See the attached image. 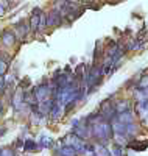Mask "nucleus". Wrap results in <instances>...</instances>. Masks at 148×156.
Segmentation results:
<instances>
[{
	"label": "nucleus",
	"mask_w": 148,
	"mask_h": 156,
	"mask_svg": "<svg viewBox=\"0 0 148 156\" xmlns=\"http://www.w3.org/2000/svg\"><path fill=\"white\" fill-rule=\"evenodd\" d=\"M90 129H92V136L98 142H107L109 139L114 137L111 122H107V120H100L97 123H93L90 126Z\"/></svg>",
	"instance_id": "nucleus-1"
},
{
	"label": "nucleus",
	"mask_w": 148,
	"mask_h": 156,
	"mask_svg": "<svg viewBox=\"0 0 148 156\" xmlns=\"http://www.w3.org/2000/svg\"><path fill=\"white\" fill-rule=\"evenodd\" d=\"M61 142H62V145L72 147L78 154H81V153L84 151V147H86V140H83L81 137H78L75 133H67V134L61 139Z\"/></svg>",
	"instance_id": "nucleus-2"
},
{
	"label": "nucleus",
	"mask_w": 148,
	"mask_h": 156,
	"mask_svg": "<svg viewBox=\"0 0 148 156\" xmlns=\"http://www.w3.org/2000/svg\"><path fill=\"white\" fill-rule=\"evenodd\" d=\"M62 22V16L58 9H51L47 14V27H59Z\"/></svg>",
	"instance_id": "nucleus-3"
},
{
	"label": "nucleus",
	"mask_w": 148,
	"mask_h": 156,
	"mask_svg": "<svg viewBox=\"0 0 148 156\" xmlns=\"http://www.w3.org/2000/svg\"><path fill=\"white\" fill-rule=\"evenodd\" d=\"M41 14H42V11L39 9V8L33 9L31 17H30V22H28L30 31H37V28H39V20H41Z\"/></svg>",
	"instance_id": "nucleus-4"
},
{
	"label": "nucleus",
	"mask_w": 148,
	"mask_h": 156,
	"mask_svg": "<svg viewBox=\"0 0 148 156\" xmlns=\"http://www.w3.org/2000/svg\"><path fill=\"white\" fill-rule=\"evenodd\" d=\"M50 119L51 120H55V122H58L61 117L64 115V106L61 105V103H58L56 100H55V103H53V108H51V111H50Z\"/></svg>",
	"instance_id": "nucleus-5"
},
{
	"label": "nucleus",
	"mask_w": 148,
	"mask_h": 156,
	"mask_svg": "<svg viewBox=\"0 0 148 156\" xmlns=\"http://www.w3.org/2000/svg\"><path fill=\"white\" fill-rule=\"evenodd\" d=\"M25 103V94H23V90H22V87H19L17 90H16V94L12 95V106H14V109H20L22 108V105Z\"/></svg>",
	"instance_id": "nucleus-6"
},
{
	"label": "nucleus",
	"mask_w": 148,
	"mask_h": 156,
	"mask_svg": "<svg viewBox=\"0 0 148 156\" xmlns=\"http://www.w3.org/2000/svg\"><path fill=\"white\" fill-rule=\"evenodd\" d=\"M115 119L120 122V123H123V125H129L134 122V114L129 111H125V112H120V114H115Z\"/></svg>",
	"instance_id": "nucleus-7"
},
{
	"label": "nucleus",
	"mask_w": 148,
	"mask_h": 156,
	"mask_svg": "<svg viewBox=\"0 0 148 156\" xmlns=\"http://www.w3.org/2000/svg\"><path fill=\"white\" fill-rule=\"evenodd\" d=\"M55 156H78V153L69 145H59L55 150Z\"/></svg>",
	"instance_id": "nucleus-8"
},
{
	"label": "nucleus",
	"mask_w": 148,
	"mask_h": 156,
	"mask_svg": "<svg viewBox=\"0 0 148 156\" xmlns=\"http://www.w3.org/2000/svg\"><path fill=\"white\" fill-rule=\"evenodd\" d=\"M93 151H95V156H111V151L103 142H97L93 145Z\"/></svg>",
	"instance_id": "nucleus-9"
},
{
	"label": "nucleus",
	"mask_w": 148,
	"mask_h": 156,
	"mask_svg": "<svg viewBox=\"0 0 148 156\" xmlns=\"http://www.w3.org/2000/svg\"><path fill=\"white\" fill-rule=\"evenodd\" d=\"M2 42H3V45H6V47H12V45H14V42H16V34L12 33V31H3V34H2Z\"/></svg>",
	"instance_id": "nucleus-10"
},
{
	"label": "nucleus",
	"mask_w": 148,
	"mask_h": 156,
	"mask_svg": "<svg viewBox=\"0 0 148 156\" xmlns=\"http://www.w3.org/2000/svg\"><path fill=\"white\" fill-rule=\"evenodd\" d=\"M16 31L20 36V39H23L26 34L30 33V25L26 22H19V23H16Z\"/></svg>",
	"instance_id": "nucleus-11"
},
{
	"label": "nucleus",
	"mask_w": 148,
	"mask_h": 156,
	"mask_svg": "<svg viewBox=\"0 0 148 156\" xmlns=\"http://www.w3.org/2000/svg\"><path fill=\"white\" fill-rule=\"evenodd\" d=\"M129 108H131L129 100H120L118 103H115V112H117V114L125 112V111H129Z\"/></svg>",
	"instance_id": "nucleus-12"
},
{
	"label": "nucleus",
	"mask_w": 148,
	"mask_h": 156,
	"mask_svg": "<svg viewBox=\"0 0 148 156\" xmlns=\"http://www.w3.org/2000/svg\"><path fill=\"white\" fill-rule=\"evenodd\" d=\"M39 148H41V147H39V144H37V142H34V140H31V139L23 142V150L25 151H37Z\"/></svg>",
	"instance_id": "nucleus-13"
},
{
	"label": "nucleus",
	"mask_w": 148,
	"mask_h": 156,
	"mask_svg": "<svg viewBox=\"0 0 148 156\" xmlns=\"http://www.w3.org/2000/svg\"><path fill=\"white\" fill-rule=\"evenodd\" d=\"M39 147H44V148L53 147V139L48 136H41V139H39Z\"/></svg>",
	"instance_id": "nucleus-14"
},
{
	"label": "nucleus",
	"mask_w": 148,
	"mask_h": 156,
	"mask_svg": "<svg viewBox=\"0 0 148 156\" xmlns=\"http://www.w3.org/2000/svg\"><path fill=\"white\" fill-rule=\"evenodd\" d=\"M109 151H111V156H123V147H122V145L114 144V145L109 148Z\"/></svg>",
	"instance_id": "nucleus-15"
},
{
	"label": "nucleus",
	"mask_w": 148,
	"mask_h": 156,
	"mask_svg": "<svg viewBox=\"0 0 148 156\" xmlns=\"http://www.w3.org/2000/svg\"><path fill=\"white\" fill-rule=\"evenodd\" d=\"M0 156H14V150L11 147H3L0 148Z\"/></svg>",
	"instance_id": "nucleus-16"
},
{
	"label": "nucleus",
	"mask_w": 148,
	"mask_h": 156,
	"mask_svg": "<svg viewBox=\"0 0 148 156\" xmlns=\"http://www.w3.org/2000/svg\"><path fill=\"white\" fill-rule=\"evenodd\" d=\"M6 69H8V61H5V59L0 58V76H3V75H5Z\"/></svg>",
	"instance_id": "nucleus-17"
},
{
	"label": "nucleus",
	"mask_w": 148,
	"mask_h": 156,
	"mask_svg": "<svg viewBox=\"0 0 148 156\" xmlns=\"http://www.w3.org/2000/svg\"><path fill=\"white\" fill-rule=\"evenodd\" d=\"M6 6H8V2H6V0H0V16H3V14H5Z\"/></svg>",
	"instance_id": "nucleus-18"
},
{
	"label": "nucleus",
	"mask_w": 148,
	"mask_h": 156,
	"mask_svg": "<svg viewBox=\"0 0 148 156\" xmlns=\"http://www.w3.org/2000/svg\"><path fill=\"white\" fill-rule=\"evenodd\" d=\"M137 86H139V87H148V75L142 78V80H140V83H139Z\"/></svg>",
	"instance_id": "nucleus-19"
},
{
	"label": "nucleus",
	"mask_w": 148,
	"mask_h": 156,
	"mask_svg": "<svg viewBox=\"0 0 148 156\" xmlns=\"http://www.w3.org/2000/svg\"><path fill=\"white\" fill-rule=\"evenodd\" d=\"M5 86H6V81H5V78L3 76H0V92L5 89Z\"/></svg>",
	"instance_id": "nucleus-20"
},
{
	"label": "nucleus",
	"mask_w": 148,
	"mask_h": 156,
	"mask_svg": "<svg viewBox=\"0 0 148 156\" xmlns=\"http://www.w3.org/2000/svg\"><path fill=\"white\" fill-rule=\"evenodd\" d=\"M65 2H67V3H79L81 0H65Z\"/></svg>",
	"instance_id": "nucleus-21"
}]
</instances>
